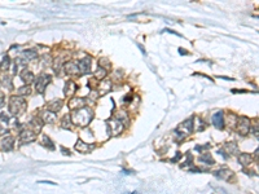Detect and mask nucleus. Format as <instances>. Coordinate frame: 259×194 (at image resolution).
Returning <instances> with one entry per match:
<instances>
[{
    "label": "nucleus",
    "instance_id": "obj_1",
    "mask_svg": "<svg viewBox=\"0 0 259 194\" xmlns=\"http://www.w3.org/2000/svg\"><path fill=\"white\" fill-rule=\"evenodd\" d=\"M212 123L216 126L218 128H223V113L219 111L215 115H212Z\"/></svg>",
    "mask_w": 259,
    "mask_h": 194
}]
</instances>
